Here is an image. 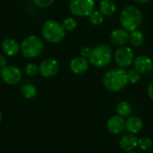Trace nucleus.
<instances>
[{"label":"nucleus","instance_id":"19","mask_svg":"<svg viewBox=\"0 0 153 153\" xmlns=\"http://www.w3.org/2000/svg\"><path fill=\"white\" fill-rule=\"evenodd\" d=\"M117 114L123 117H127L131 114L132 112V107L130 106V104L126 101H121L117 104Z\"/></svg>","mask_w":153,"mask_h":153},{"label":"nucleus","instance_id":"31","mask_svg":"<svg viewBox=\"0 0 153 153\" xmlns=\"http://www.w3.org/2000/svg\"><path fill=\"white\" fill-rule=\"evenodd\" d=\"M1 120H2V111L0 109V122H1Z\"/></svg>","mask_w":153,"mask_h":153},{"label":"nucleus","instance_id":"5","mask_svg":"<svg viewBox=\"0 0 153 153\" xmlns=\"http://www.w3.org/2000/svg\"><path fill=\"white\" fill-rule=\"evenodd\" d=\"M43 49L42 40L34 35L28 36L21 43V52L25 58H35L42 53Z\"/></svg>","mask_w":153,"mask_h":153},{"label":"nucleus","instance_id":"15","mask_svg":"<svg viewBox=\"0 0 153 153\" xmlns=\"http://www.w3.org/2000/svg\"><path fill=\"white\" fill-rule=\"evenodd\" d=\"M2 50L6 56H13L20 52L21 46L13 39H5L2 42Z\"/></svg>","mask_w":153,"mask_h":153},{"label":"nucleus","instance_id":"20","mask_svg":"<svg viewBox=\"0 0 153 153\" xmlns=\"http://www.w3.org/2000/svg\"><path fill=\"white\" fill-rule=\"evenodd\" d=\"M22 94L25 99H32L37 94V89L32 84H25L22 88Z\"/></svg>","mask_w":153,"mask_h":153},{"label":"nucleus","instance_id":"30","mask_svg":"<svg viewBox=\"0 0 153 153\" xmlns=\"http://www.w3.org/2000/svg\"><path fill=\"white\" fill-rule=\"evenodd\" d=\"M135 3H138V4H145L147 2H149L150 0H134Z\"/></svg>","mask_w":153,"mask_h":153},{"label":"nucleus","instance_id":"10","mask_svg":"<svg viewBox=\"0 0 153 153\" xmlns=\"http://www.w3.org/2000/svg\"><path fill=\"white\" fill-rule=\"evenodd\" d=\"M108 130L114 134H118L122 133L126 128V120L123 117L117 115L110 117L107 123Z\"/></svg>","mask_w":153,"mask_h":153},{"label":"nucleus","instance_id":"9","mask_svg":"<svg viewBox=\"0 0 153 153\" xmlns=\"http://www.w3.org/2000/svg\"><path fill=\"white\" fill-rule=\"evenodd\" d=\"M59 71V64L54 58H47L43 60L39 66V73L46 78L55 76Z\"/></svg>","mask_w":153,"mask_h":153},{"label":"nucleus","instance_id":"32","mask_svg":"<svg viewBox=\"0 0 153 153\" xmlns=\"http://www.w3.org/2000/svg\"><path fill=\"white\" fill-rule=\"evenodd\" d=\"M127 153H136V152H129Z\"/></svg>","mask_w":153,"mask_h":153},{"label":"nucleus","instance_id":"25","mask_svg":"<svg viewBox=\"0 0 153 153\" xmlns=\"http://www.w3.org/2000/svg\"><path fill=\"white\" fill-rule=\"evenodd\" d=\"M25 74L29 76H35L39 73V66L33 63L28 64L24 68Z\"/></svg>","mask_w":153,"mask_h":153},{"label":"nucleus","instance_id":"14","mask_svg":"<svg viewBox=\"0 0 153 153\" xmlns=\"http://www.w3.org/2000/svg\"><path fill=\"white\" fill-rule=\"evenodd\" d=\"M120 148L125 152H132L138 146V138L134 134H127L122 136L119 142Z\"/></svg>","mask_w":153,"mask_h":153},{"label":"nucleus","instance_id":"24","mask_svg":"<svg viewBox=\"0 0 153 153\" xmlns=\"http://www.w3.org/2000/svg\"><path fill=\"white\" fill-rule=\"evenodd\" d=\"M127 80L130 83H137L141 80V73L138 72L135 68L131 69L130 71L127 72Z\"/></svg>","mask_w":153,"mask_h":153},{"label":"nucleus","instance_id":"18","mask_svg":"<svg viewBox=\"0 0 153 153\" xmlns=\"http://www.w3.org/2000/svg\"><path fill=\"white\" fill-rule=\"evenodd\" d=\"M144 40H145V38H144V35H143V33L142 31H140L138 30L130 31L128 41L134 47H140V46H142L144 43Z\"/></svg>","mask_w":153,"mask_h":153},{"label":"nucleus","instance_id":"1","mask_svg":"<svg viewBox=\"0 0 153 153\" xmlns=\"http://www.w3.org/2000/svg\"><path fill=\"white\" fill-rule=\"evenodd\" d=\"M127 83V72L121 67L111 68L108 70L103 76L104 86L113 92L122 91Z\"/></svg>","mask_w":153,"mask_h":153},{"label":"nucleus","instance_id":"27","mask_svg":"<svg viewBox=\"0 0 153 153\" xmlns=\"http://www.w3.org/2000/svg\"><path fill=\"white\" fill-rule=\"evenodd\" d=\"M91 53V49L89 47H82L80 49V55L83 57H86V58L90 57Z\"/></svg>","mask_w":153,"mask_h":153},{"label":"nucleus","instance_id":"28","mask_svg":"<svg viewBox=\"0 0 153 153\" xmlns=\"http://www.w3.org/2000/svg\"><path fill=\"white\" fill-rule=\"evenodd\" d=\"M6 65H7V60H6V58H5L4 56L0 55V68L4 67Z\"/></svg>","mask_w":153,"mask_h":153},{"label":"nucleus","instance_id":"12","mask_svg":"<svg viewBox=\"0 0 153 153\" xmlns=\"http://www.w3.org/2000/svg\"><path fill=\"white\" fill-rule=\"evenodd\" d=\"M109 39L113 45L117 47H123L128 41L129 33L125 29H116L110 33Z\"/></svg>","mask_w":153,"mask_h":153},{"label":"nucleus","instance_id":"21","mask_svg":"<svg viewBox=\"0 0 153 153\" xmlns=\"http://www.w3.org/2000/svg\"><path fill=\"white\" fill-rule=\"evenodd\" d=\"M90 22L93 25H100L104 22V15L100 12V11H93L90 15H89Z\"/></svg>","mask_w":153,"mask_h":153},{"label":"nucleus","instance_id":"17","mask_svg":"<svg viewBox=\"0 0 153 153\" xmlns=\"http://www.w3.org/2000/svg\"><path fill=\"white\" fill-rule=\"evenodd\" d=\"M117 11V5L113 0H101L100 3V12L104 16H112Z\"/></svg>","mask_w":153,"mask_h":153},{"label":"nucleus","instance_id":"6","mask_svg":"<svg viewBox=\"0 0 153 153\" xmlns=\"http://www.w3.org/2000/svg\"><path fill=\"white\" fill-rule=\"evenodd\" d=\"M95 7L94 0H71L69 3L70 12L79 17L89 16Z\"/></svg>","mask_w":153,"mask_h":153},{"label":"nucleus","instance_id":"11","mask_svg":"<svg viewBox=\"0 0 153 153\" xmlns=\"http://www.w3.org/2000/svg\"><path fill=\"white\" fill-rule=\"evenodd\" d=\"M89 68V61L86 57L82 56L73 58L70 62V69L75 74L85 73Z\"/></svg>","mask_w":153,"mask_h":153},{"label":"nucleus","instance_id":"29","mask_svg":"<svg viewBox=\"0 0 153 153\" xmlns=\"http://www.w3.org/2000/svg\"><path fill=\"white\" fill-rule=\"evenodd\" d=\"M148 95L152 100H153V81L150 83L148 87Z\"/></svg>","mask_w":153,"mask_h":153},{"label":"nucleus","instance_id":"8","mask_svg":"<svg viewBox=\"0 0 153 153\" xmlns=\"http://www.w3.org/2000/svg\"><path fill=\"white\" fill-rule=\"evenodd\" d=\"M1 79L7 84H17L22 80V72L21 70L14 65H6L1 69L0 72Z\"/></svg>","mask_w":153,"mask_h":153},{"label":"nucleus","instance_id":"2","mask_svg":"<svg viewBox=\"0 0 153 153\" xmlns=\"http://www.w3.org/2000/svg\"><path fill=\"white\" fill-rule=\"evenodd\" d=\"M143 16L142 11L134 5L125 7L120 13V23L127 31L137 30L143 23Z\"/></svg>","mask_w":153,"mask_h":153},{"label":"nucleus","instance_id":"23","mask_svg":"<svg viewBox=\"0 0 153 153\" xmlns=\"http://www.w3.org/2000/svg\"><path fill=\"white\" fill-rule=\"evenodd\" d=\"M62 25L65 29V31H72L74 30L76 26H77V22L76 20L73 17H68L66 19H65L62 22Z\"/></svg>","mask_w":153,"mask_h":153},{"label":"nucleus","instance_id":"26","mask_svg":"<svg viewBox=\"0 0 153 153\" xmlns=\"http://www.w3.org/2000/svg\"><path fill=\"white\" fill-rule=\"evenodd\" d=\"M35 4L39 8H48L49 7L55 0H33Z\"/></svg>","mask_w":153,"mask_h":153},{"label":"nucleus","instance_id":"3","mask_svg":"<svg viewBox=\"0 0 153 153\" xmlns=\"http://www.w3.org/2000/svg\"><path fill=\"white\" fill-rule=\"evenodd\" d=\"M42 37L50 43H59L65 36V30L58 22L55 20L46 21L41 27Z\"/></svg>","mask_w":153,"mask_h":153},{"label":"nucleus","instance_id":"4","mask_svg":"<svg viewBox=\"0 0 153 153\" xmlns=\"http://www.w3.org/2000/svg\"><path fill=\"white\" fill-rule=\"evenodd\" d=\"M112 59V49L106 44H100L91 49L89 57L90 63L96 67L107 66Z\"/></svg>","mask_w":153,"mask_h":153},{"label":"nucleus","instance_id":"16","mask_svg":"<svg viewBox=\"0 0 153 153\" xmlns=\"http://www.w3.org/2000/svg\"><path fill=\"white\" fill-rule=\"evenodd\" d=\"M143 126V121L138 117H130L126 121V128L131 134H137L142 131Z\"/></svg>","mask_w":153,"mask_h":153},{"label":"nucleus","instance_id":"7","mask_svg":"<svg viewBox=\"0 0 153 153\" xmlns=\"http://www.w3.org/2000/svg\"><path fill=\"white\" fill-rule=\"evenodd\" d=\"M115 61L121 68L128 67L132 65L134 59V54L129 47H120L115 53Z\"/></svg>","mask_w":153,"mask_h":153},{"label":"nucleus","instance_id":"22","mask_svg":"<svg viewBox=\"0 0 153 153\" xmlns=\"http://www.w3.org/2000/svg\"><path fill=\"white\" fill-rule=\"evenodd\" d=\"M138 146L143 151H150L153 146V142L149 137H142L138 139Z\"/></svg>","mask_w":153,"mask_h":153},{"label":"nucleus","instance_id":"13","mask_svg":"<svg viewBox=\"0 0 153 153\" xmlns=\"http://www.w3.org/2000/svg\"><path fill=\"white\" fill-rule=\"evenodd\" d=\"M134 68L141 74H148L153 68V61L147 56H139L134 60Z\"/></svg>","mask_w":153,"mask_h":153}]
</instances>
